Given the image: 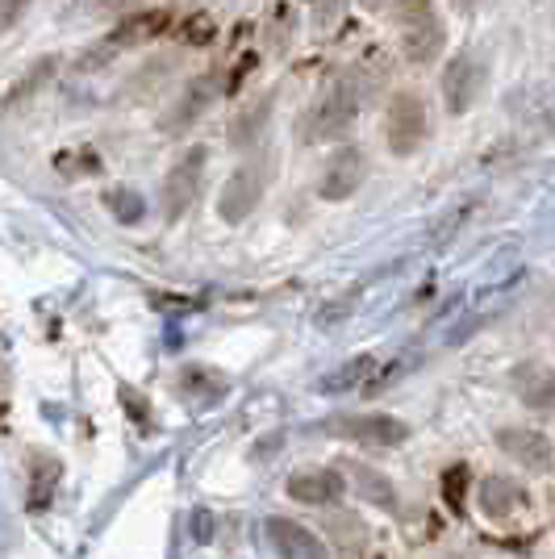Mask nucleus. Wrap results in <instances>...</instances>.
<instances>
[{
    "label": "nucleus",
    "instance_id": "f03ea898",
    "mask_svg": "<svg viewBox=\"0 0 555 559\" xmlns=\"http://www.w3.org/2000/svg\"><path fill=\"white\" fill-rule=\"evenodd\" d=\"M355 117H359V84H355L351 75H343V80L297 121V139H305V142L347 139L351 130H355Z\"/></svg>",
    "mask_w": 555,
    "mask_h": 559
},
{
    "label": "nucleus",
    "instance_id": "f257e3e1",
    "mask_svg": "<svg viewBox=\"0 0 555 559\" xmlns=\"http://www.w3.org/2000/svg\"><path fill=\"white\" fill-rule=\"evenodd\" d=\"M397 29L405 59L426 68L447 50V25L435 13V0H397Z\"/></svg>",
    "mask_w": 555,
    "mask_h": 559
},
{
    "label": "nucleus",
    "instance_id": "2eb2a0df",
    "mask_svg": "<svg viewBox=\"0 0 555 559\" xmlns=\"http://www.w3.org/2000/svg\"><path fill=\"white\" fill-rule=\"evenodd\" d=\"M527 489L513 480V476H485L481 480V492H476V506H481V513L485 518H513V513L527 510Z\"/></svg>",
    "mask_w": 555,
    "mask_h": 559
},
{
    "label": "nucleus",
    "instance_id": "dca6fc26",
    "mask_svg": "<svg viewBox=\"0 0 555 559\" xmlns=\"http://www.w3.org/2000/svg\"><path fill=\"white\" fill-rule=\"evenodd\" d=\"M272 109H276V100H272V96H255V100H247V105L231 117V146L251 151L255 142L268 134V126H272Z\"/></svg>",
    "mask_w": 555,
    "mask_h": 559
},
{
    "label": "nucleus",
    "instance_id": "4be33fe9",
    "mask_svg": "<svg viewBox=\"0 0 555 559\" xmlns=\"http://www.w3.org/2000/svg\"><path fill=\"white\" fill-rule=\"evenodd\" d=\"M442 501L451 513H463V501H468V467L451 464L442 472Z\"/></svg>",
    "mask_w": 555,
    "mask_h": 559
},
{
    "label": "nucleus",
    "instance_id": "39448f33",
    "mask_svg": "<svg viewBox=\"0 0 555 559\" xmlns=\"http://www.w3.org/2000/svg\"><path fill=\"white\" fill-rule=\"evenodd\" d=\"M488 84V63L485 55H476V50H460V55H451L447 59V68L439 75V93H442V105H447V114L451 117H463L481 93H485Z\"/></svg>",
    "mask_w": 555,
    "mask_h": 559
},
{
    "label": "nucleus",
    "instance_id": "1a4fd4ad",
    "mask_svg": "<svg viewBox=\"0 0 555 559\" xmlns=\"http://www.w3.org/2000/svg\"><path fill=\"white\" fill-rule=\"evenodd\" d=\"M497 447L501 455H509L513 464H522L534 476H547L555 472V447L543 430H531V426H506L497 430Z\"/></svg>",
    "mask_w": 555,
    "mask_h": 559
},
{
    "label": "nucleus",
    "instance_id": "423d86ee",
    "mask_svg": "<svg viewBox=\"0 0 555 559\" xmlns=\"http://www.w3.org/2000/svg\"><path fill=\"white\" fill-rule=\"evenodd\" d=\"M385 139H389V151L410 159L417 155L426 139H430V114H426V100L417 93H397L385 109Z\"/></svg>",
    "mask_w": 555,
    "mask_h": 559
},
{
    "label": "nucleus",
    "instance_id": "393cba45",
    "mask_svg": "<svg viewBox=\"0 0 555 559\" xmlns=\"http://www.w3.org/2000/svg\"><path fill=\"white\" fill-rule=\"evenodd\" d=\"M343 13H347V0H309V25L318 34L334 29V25L343 22Z\"/></svg>",
    "mask_w": 555,
    "mask_h": 559
},
{
    "label": "nucleus",
    "instance_id": "412c9836",
    "mask_svg": "<svg viewBox=\"0 0 555 559\" xmlns=\"http://www.w3.org/2000/svg\"><path fill=\"white\" fill-rule=\"evenodd\" d=\"M180 393L192 396V401H217V396L226 393V380L213 376L209 368H201V364H192V368H185V376H180Z\"/></svg>",
    "mask_w": 555,
    "mask_h": 559
},
{
    "label": "nucleus",
    "instance_id": "7ed1b4c3",
    "mask_svg": "<svg viewBox=\"0 0 555 559\" xmlns=\"http://www.w3.org/2000/svg\"><path fill=\"white\" fill-rule=\"evenodd\" d=\"M205 164H209L205 146H188L185 155L167 167L163 188H160V213H163V222H167V226L185 222L188 210L197 205L201 185H205Z\"/></svg>",
    "mask_w": 555,
    "mask_h": 559
},
{
    "label": "nucleus",
    "instance_id": "f3484780",
    "mask_svg": "<svg viewBox=\"0 0 555 559\" xmlns=\"http://www.w3.org/2000/svg\"><path fill=\"white\" fill-rule=\"evenodd\" d=\"M351 467V485H355V492L368 501L371 510L389 513V518H397L401 513V501H397V485L380 472V467H368V464H347Z\"/></svg>",
    "mask_w": 555,
    "mask_h": 559
},
{
    "label": "nucleus",
    "instance_id": "a211bd4d",
    "mask_svg": "<svg viewBox=\"0 0 555 559\" xmlns=\"http://www.w3.org/2000/svg\"><path fill=\"white\" fill-rule=\"evenodd\" d=\"M63 467L47 451H29V510H47L55 489H59Z\"/></svg>",
    "mask_w": 555,
    "mask_h": 559
},
{
    "label": "nucleus",
    "instance_id": "6e6552de",
    "mask_svg": "<svg viewBox=\"0 0 555 559\" xmlns=\"http://www.w3.org/2000/svg\"><path fill=\"white\" fill-rule=\"evenodd\" d=\"M330 430H334L339 439H351V443H359V447H401L410 439V426L401 418H393V414H380V409L330 418Z\"/></svg>",
    "mask_w": 555,
    "mask_h": 559
},
{
    "label": "nucleus",
    "instance_id": "bb28decb",
    "mask_svg": "<svg viewBox=\"0 0 555 559\" xmlns=\"http://www.w3.org/2000/svg\"><path fill=\"white\" fill-rule=\"evenodd\" d=\"M117 396H121V405H126V414H130V418H139L142 426H151V405H146V396H142L139 389L117 384Z\"/></svg>",
    "mask_w": 555,
    "mask_h": 559
},
{
    "label": "nucleus",
    "instance_id": "b1692460",
    "mask_svg": "<svg viewBox=\"0 0 555 559\" xmlns=\"http://www.w3.org/2000/svg\"><path fill=\"white\" fill-rule=\"evenodd\" d=\"M371 368H376V359H371V355H355V359H351V364L339 376H326L322 389H326V393H343V389H351L359 376H368Z\"/></svg>",
    "mask_w": 555,
    "mask_h": 559
},
{
    "label": "nucleus",
    "instance_id": "9b49d317",
    "mask_svg": "<svg viewBox=\"0 0 555 559\" xmlns=\"http://www.w3.org/2000/svg\"><path fill=\"white\" fill-rule=\"evenodd\" d=\"M509 384L518 401L534 409V414H555V368L552 364H539V359H522L513 372H509Z\"/></svg>",
    "mask_w": 555,
    "mask_h": 559
},
{
    "label": "nucleus",
    "instance_id": "a878e982",
    "mask_svg": "<svg viewBox=\"0 0 555 559\" xmlns=\"http://www.w3.org/2000/svg\"><path fill=\"white\" fill-rule=\"evenodd\" d=\"M213 34H217L213 22L197 13V17H188L185 29H180V43H185V47H209V43H213Z\"/></svg>",
    "mask_w": 555,
    "mask_h": 559
},
{
    "label": "nucleus",
    "instance_id": "0eeeda50",
    "mask_svg": "<svg viewBox=\"0 0 555 559\" xmlns=\"http://www.w3.org/2000/svg\"><path fill=\"white\" fill-rule=\"evenodd\" d=\"M364 180H368V155L355 142H343V146L330 151L322 176H318V197L322 201H347L359 192Z\"/></svg>",
    "mask_w": 555,
    "mask_h": 559
},
{
    "label": "nucleus",
    "instance_id": "c85d7f7f",
    "mask_svg": "<svg viewBox=\"0 0 555 559\" xmlns=\"http://www.w3.org/2000/svg\"><path fill=\"white\" fill-rule=\"evenodd\" d=\"M451 4H456V13H463V17H472L481 9V0H451Z\"/></svg>",
    "mask_w": 555,
    "mask_h": 559
},
{
    "label": "nucleus",
    "instance_id": "4468645a",
    "mask_svg": "<svg viewBox=\"0 0 555 559\" xmlns=\"http://www.w3.org/2000/svg\"><path fill=\"white\" fill-rule=\"evenodd\" d=\"M172 29V13L167 9H139L126 22L114 25V34L105 38V50H126V47H146Z\"/></svg>",
    "mask_w": 555,
    "mask_h": 559
},
{
    "label": "nucleus",
    "instance_id": "f8f14e48",
    "mask_svg": "<svg viewBox=\"0 0 555 559\" xmlns=\"http://www.w3.org/2000/svg\"><path fill=\"white\" fill-rule=\"evenodd\" d=\"M217 93H222V75L192 80L185 93L172 100V109L163 114V130H167V134H180V130H188V126H197V117L217 100Z\"/></svg>",
    "mask_w": 555,
    "mask_h": 559
},
{
    "label": "nucleus",
    "instance_id": "c756f323",
    "mask_svg": "<svg viewBox=\"0 0 555 559\" xmlns=\"http://www.w3.org/2000/svg\"><path fill=\"white\" fill-rule=\"evenodd\" d=\"M359 4H364V9H385L389 0H359Z\"/></svg>",
    "mask_w": 555,
    "mask_h": 559
},
{
    "label": "nucleus",
    "instance_id": "ddd939ff",
    "mask_svg": "<svg viewBox=\"0 0 555 559\" xmlns=\"http://www.w3.org/2000/svg\"><path fill=\"white\" fill-rule=\"evenodd\" d=\"M284 492L293 501H302V506H334L347 492V480L334 467H309V472H293Z\"/></svg>",
    "mask_w": 555,
    "mask_h": 559
},
{
    "label": "nucleus",
    "instance_id": "aec40b11",
    "mask_svg": "<svg viewBox=\"0 0 555 559\" xmlns=\"http://www.w3.org/2000/svg\"><path fill=\"white\" fill-rule=\"evenodd\" d=\"M55 63H59L55 55L38 59V63H29V71H25L22 80H13V84H9V96H4V105H9V109H17V105L25 100V93H38V88H43V84L50 80V75H55Z\"/></svg>",
    "mask_w": 555,
    "mask_h": 559
},
{
    "label": "nucleus",
    "instance_id": "6ab92c4d",
    "mask_svg": "<svg viewBox=\"0 0 555 559\" xmlns=\"http://www.w3.org/2000/svg\"><path fill=\"white\" fill-rule=\"evenodd\" d=\"M101 205H105V213L114 217L117 226H139L142 217H146V201H142L139 188H126V185L109 188L101 197Z\"/></svg>",
    "mask_w": 555,
    "mask_h": 559
},
{
    "label": "nucleus",
    "instance_id": "5701e85b",
    "mask_svg": "<svg viewBox=\"0 0 555 559\" xmlns=\"http://www.w3.org/2000/svg\"><path fill=\"white\" fill-rule=\"evenodd\" d=\"M55 167H59L63 176H96V171H101V155H96L93 146H80V151H71V155H59Z\"/></svg>",
    "mask_w": 555,
    "mask_h": 559
},
{
    "label": "nucleus",
    "instance_id": "9d476101",
    "mask_svg": "<svg viewBox=\"0 0 555 559\" xmlns=\"http://www.w3.org/2000/svg\"><path fill=\"white\" fill-rule=\"evenodd\" d=\"M263 535H268V543H272V551L280 559H330L322 538L314 535L309 526H302V522L284 518V513H272L263 522Z\"/></svg>",
    "mask_w": 555,
    "mask_h": 559
},
{
    "label": "nucleus",
    "instance_id": "20e7f679",
    "mask_svg": "<svg viewBox=\"0 0 555 559\" xmlns=\"http://www.w3.org/2000/svg\"><path fill=\"white\" fill-rule=\"evenodd\" d=\"M268 185H272V164L251 159V164L234 167L231 176H226V185H222V192H217V217H222L226 226L247 222V217L259 210Z\"/></svg>",
    "mask_w": 555,
    "mask_h": 559
},
{
    "label": "nucleus",
    "instance_id": "cd10ccee",
    "mask_svg": "<svg viewBox=\"0 0 555 559\" xmlns=\"http://www.w3.org/2000/svg\"><path fill=\"white\" fill-rule=\"evenodd\" d=\"M29 4H34V0H4V13H0V25H4V29H13V25L22 22V13L29 9Z\"/></svg>",
    "mask_w": 555,
    "mask_h": 559
}]
</instances>
